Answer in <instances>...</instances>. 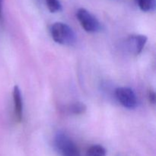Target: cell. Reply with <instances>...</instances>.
Returning a JSON list of instances; mask_svg holds the SVG:
<instances>
[{
    "instance_id": "cell-1",
    "label": "cell",
    "mask_w": 156,
    "mask_h": 156,
    "mask_svg": "<svg viewBox=\"0 0 156 156\" xmlns=\"http://www.w3.org/2000/svg\"><path fill=\"white\" fill-rule=\"evenodd\" d=\"M50 32L53 41L61 45L71 46L76 42L74 31L65 23H53L50 27Z\"/></svg>"
},
{
    "instance_id": "cell-2",
    "label": "cell",
    "mask_w": 156,
    "mask_h": 156,
    "mask_svg": "<svg viewBox=\"0 0 156 156\" xmlns=\"http://www.w3.org/2000/svg\"><path fill=\"white\" fill-rule=\"evenodd\" d=\"M55 146L62 156H81L76 143L64 133H58L56 134Z\"/></svg>"
},
{
    "instance_id": "cell-3",
    "label": "cell",
    "mask_w": 156,
    "mask_h": 156,
    "mask_svg": "<svg viewBox=\"0 0 156 156\" xmlns=\"http://www.w3.org/2000/svg\"><path fill=\"white\" fill-rule=\"evenodd\" d=\"M76 17L82 28L86 32L95 33L100 30L98 20L85 9H79L76 12Z\"/></svg>"
},
{
    "instance_id": "cell-4",
    "label": "cell",
    "mask_w": 156,
    "mask_h": 156,
    "mask_svg": "<svg viewBox=\"0 0 156 156\" xmlns=\"http://www.w3.org/2000/svg\"><path fill=\"white\" fill-rule=\"evenodd\" d=\"M115 95L118 101L124 108L133 109L137 105V98L133 90L127 87H120L115 90Z\"/></svg>"
},
{
    "instance_id": "cell-5",
    "label": "cell",
    "mask_w": 156,
    "mask_h": 156,
    "mask_svg": "<svg viewBox=\"0 0 156 156\" xmlns=\"http://www.w3.org/2000/svg\"><path fill=\"white\" fill-rule=\"evenodd\" d=\"M147 42V37L145 35H131L127 39V45L129 51L135 55H138L143 51Z\"/></svg>"
},
{
    "instance_id": "cell-6",
    "label": "cell",
    "mask_w": 156,
    "mask_h": 156,
    "mask_svg": "<svg viewBox=\"0 0 156 156\" xmlns=\"http://www.w3.org/2000/svg\"><path fill=\"white\" fill-rule=\"evenodd\" d=\"M13 105L15 121L21 123L23 119V100L21 90L18 85H15L13 89Z\"/></svg>"
},
{
    "instance_id": "cell-7",
    "label": "cell",
    "mask_w": 156,
    "mask_h": 156,
    "mask_svg": "<svg viewBox=\"0 0 156 156\" xmlns=\"http://www.w3.org/2000/svg\"><path fill=\"white\" fill-rule=\"evenodd\" d=\"M137 5L143 12H152L155 8V0H136Z\"/></svg>"
},
{
    "instance_id": "cell-8",
    "label": "cell",
    "mask_w": 156,
    "mask_h": 156,
    "mask_svg": "<svg viewBox=\"0 0 156 156\" xmlns=\"http://www.w3.org/2000/svg\"><path fill=\"white\" fill-rule=\"evenodd\" d=\"M106 149L101 145H93L86 152V156H106Z\"/></svg>"
},
{
    "instance_id": "cell-9",
    "label": "cell",
    "mask_w": 156,
    "mask_h": 156,
    "mask_svg": "<svg viewBox=\"0 0 156 156\" xmlns=\"http://www.w3.org/2000/svg\"><path fill=\"white\" fill-rule=\"evenodd\" d=\"M68 110L71 114H75V115H80L86 112L87 107L82 102H76V103L72 104L69 107Z\"/></svg>"
},
{
    "instance_id": "cell-10",
    "label": "cell",
    "mask_w": 156,
    "mask_h": 156,
    "mask_svg": "<svg viewBox=\"0 0 156 156\" xmlns=\"http://www.w3.org/2000/svg\"><path fill=\"white\" fill-rule=\"evenodd\" d=\"M47 9L51 13H56L62 10V5L59 0H45Z\"/></svg>"
},
{
    "instance_id": "cell-11",
    "label": "cell",
    "mask_w": 156,
    "mask_h": 156,
    "mask_svg": "<svg viewBox=\"0 0 156 156\" xmlns=\"http://www.w3.org/2000/svg\"><path fill=\"white\" fill-rule=\"evenodd\" d=\"M149 101L152 104H155V94L153 91H149Z\"/></svg>"
},
{
    "instance_id": "cell-12",
    "label": "cell",
    "mask_w": 156,
    "mask_h": 156,
    "mask_svg": "<svg viewBox=\"0 0 156 156\" xmlns=\"http://www.w3.org/2000/svg\"><path fill=\"white\" fill-rule=\"evenodd\" d=\"M2 5H3V0H0V22L1 23H2L3 21Z\"/></svg>"
}]
</instances>
